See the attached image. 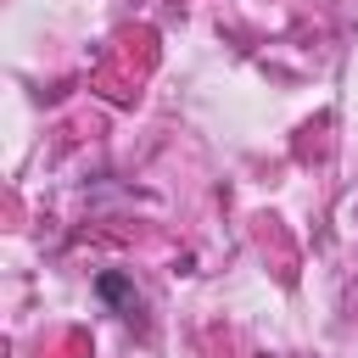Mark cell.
<instances>
[{
    "label": "cell",
    "instance_id": "obj_1",
    "mask_svg": "<svg viewBox=\"0 0 358 358\" xmlns=\"http://www.w3.org/2000/svg\"><path fill=\"white\" fill-rule=\"evenodd\" d=\"M95 296H106V302H112V308H123V313H134V308H140L134 280H129V274H117V268H106V274L95 280Z\"/></svg>",
    "mask_w": 358,
    "mask_h": 358
}]
</instances>
